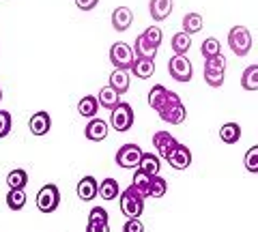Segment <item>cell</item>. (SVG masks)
Instances as JSON below:
<instances>
[{
	"label": "cell",
	"instance_id": "obj_3",
	"mask_svg": "<svg viewBox=\"0 0 258 232\" xmlns=\"http://www.w3.org/2000/svg\"><path fill=\"white\" fill-rule=\"evenodd\" d=\"M110 112H112L110 114V125H112V129L114 131L125 133V131H129L134 127V108L129 106V103L120 101L118 106L112 108Z\"/></svg>",
	"mask_w": 258,
	"mask_h": 232
},
{
	"label": "cell",
	"instance_id": "obj_28",
	"mask_svg": "<svg viewBox=\"0 0 258 232\" xmlns=\"http://www.w3.org/2000/svg\"><path fill=\"white\" fill-rule=\"evenodd\" d=\"M7 185H9V189H24L28 185V172L22 168H15L7 174Z\"/></svg>",
	"mask_w": 258,
	"mask_h": 232
},
{
	"label": "cell",
	"instance_id": "obj_21",
	"mask_svg": "<svg viewBox=\"0 0 258 232\" xmlns=\"http://www.w3.org/2000/svg\"><path fill=\"white\" fill-rule=\"evenodd\" d=\"M108 86H112L118 95H123V93H127L129 91V71H125V69H114L110 73V84Z\"/></svg>",
	"mask_w": 258,
	"mask_h": 232
},
{
	"label": "cell",
	"instance_id": "obj_17",
	"mask_svg": "<svg viewBox=\"0 0 258 232\" xmlns=\"http://www.w3.org/2000/svg\"><path fill=\"white\" fill-rule=\"evenodd\" d=\"M138 170L149 174V177H155V174H159V170H161V159L155 153H144L142 150L140 162H138Z\"/></svg>",
	"mask_w": 258,
	"mask_h": 232
},
{
	"label": "cell",
	"instance_id": "obj_13",
	"mask_svg": "<svg viewBox=\"0 0 258 232\" xmlns=\"http://www.w3.org/2000/svg\"><path fill=\"white\" fill-rule=\"evenodd\" d=\"M176 144H179V140H176L172 133H168V131H157L155 135H153V146H155V150H157V157L166 159V155L170 153Z\"/></svg>",
	"mask_w": 258,
	"mask_h": 232
},
{
	"label": "cell",
	"instance_id": "obj_37",
	"mask_svg": "<svg viewBox=\"0 0 258 232\" xmlns=\"http://www.w3.org/2000/svg\"><path fill=\"white\" fill-rule=\"evenodd\" d=\"M11 114L7 110H0V138H7V135L11 133Z\"/></svg>",
	"mask_w": 258,
	"mask_h": 232
},
{
	"label": "cell",
	"instance_id": "obj_31",
	"mask_svg": "<svg viewBox=\"0 0 258 232\" xmlns=\"http://www.w3.org/2000/svg\"><path fill=\"white\" fill-rule=\"evenodd\" d=\"M241 86L245 91H258V65H249L241 75Z\"/></svg>",
	"mask_w": 258,
	"mask_h": 232
},
{
	"label": "cell",
	"instance_id": "obj_39",
	"mask_svg": "<svg viewBox=\"0 0 258 232\" xmlns=\"http://www.w3.org/2000/svg\"><path fill=\"white\" fill-rule=\"evenodd\" d=\"M123 232H144V223L140 221V217L127 219V221H125V226H123Z\"/></svg>",
	"mask_w": 258,
	"mask_h": 232
},
{
	"label": "cell",
	"instance_id": "obj_15",
	"mask_svg": "<svg viewBox=\"0 0 258 232\" xmlns=\"http://www.w3.org/2000/svg\"><path fill=\"white\" fill-rule=\"evenodd\" d=\"M134 22V13L129 7H116L114 13H112V26H114V30H118V33H125V30L132 26Z\"/></svg>",
	"mask_w": 258,
	"mask_h": 232
},
{
	"label": "cell",
	"instance_id": "obj_30",
	"mask_svg": "<svg viewBox=\"0 0 258 232\" xmlns=\"http://www.w3.org/2000/svg\"><path fill=\"white\" fill-rule=\"evenodd\" d=\"M203 30V15L200 13H187L183 18V33H187L189 37Z\"/></svg>",
	"mask_w": 258,
	"mask_h": 232
},
{
	"label": "cell",
	"instance_id": "obj_33",
	"mask_svg": "<svg viewBox=\"0 0 258 232\" xmlns=\"http://www.w3.org/2000/svg\"><path fill=\"white\" fill-rule=\"evenodd\" d=\"M168 191V181L164 177H159V174H155V177H151V187H149V196L153 198H164Z\"/></svg>",
	"mask_w": 258,
	"mask_h": 232
},
{
	"label": "cell",
	"instance_id": "obj_29",
	"mask_svg": "<svg viewBox=\"0 0 258 232\" xmlns=\"http://www.w3.org/2000/svg\"><path fill=\"white\" fill-rule=\"evenodd\" d=\"M164 123H168V125H181L185 118H187V110H185V106H183V101L179 103V106H174L172 110H168L164 116H159Z\"/></svg>",
	"mask_w": 258,
	"mask_h": 232
},
{
	"label": "cell",
	"instance_id": "obj_5",
	"mask_svg": "<svg viewBox=\"0 0 258 232\" xmlns=\"http://www.w3.org/2000/svg\"><path fill=\"white\" fill-rule=\"evenodd\" d=\"M60 204V189L54 183H47L37 194V209L41 213H54Z\"/></svg>",
	"mask_w": 258,
	"mask_h": 232
},
{
	"label": "cell",
	"instance_id": "obj_7",
	"mask_svg": "<svg viewBox=\"0 0 258 232\" xmlns=\"http://www.w3.org/2000/svg\"><path fill=\"white\" fill-rule=\"evenodd\" d=\"M168 73L172 75V80L176 82H189L194 75V67L187 56H172L170 62H168Z\"/></svg>",
	"mask_w": 258,
	"mask_h": 232
},
{
	"label": "cell",
	"instance_id": "obj_40",
	"mask_svg": "<svg viewBox=\"0 0 258 232\" xmlns=\"http://www.w3.org/2000/svg\"><path fill=\"white\" fill-rule=\"evenodd\" d=\"M99 5V0H76V7L80 11H93Z\"/></svg>",
	"mask_w": 258,
	"mask_h": 232
},
{
	"label": "cell",
	"instance_id": "obj_38",
	"mask_svg": "<svg viewBox=\"0 0 258 232\" xmlns=\"http://www.w3.org/2000/svg\"><path fill=\"white\" fill-rule=\"evenodd\" d=\"M179 103H181V99H179V95H176V93H172V91H168V97H166V103H164V106H161V110L157 112V114H159V116H164V114H166V112H168V110H172L174 106H179Z\"/></svg>",
	"mask_w": 258,
	"mask_h": 232
},
{
	"label": "cell",
	"instance_id": "obj_12",
	"mask_svg": "<svg viewBox=\"0 0 258 232\" xmlns=\"http://www.w3.org/2000/svg\"><path fill=\"white\" fill-rule=\"evenodd\" d=\"M28 129H30L32 135H45V133H50V129H52V116L47 114L45 110L35 112V114L30 116V121H28Z\"/></svg>",
	"mask_w": 258,
	"mask_h": 232
},
{
	"label": "cell",
	"instance_id": "obj_18",
	"mask_svg": "<svg viewBox=\"0 0 258 232\" xmlns=\"http://www.w3.org/2000/svg\"><path fill=\"white\" fill-rule=\"evenodd\" d=\"M129 71L140 78V80H149L153 73H155V60L151 58H134V65L129 67Z\"/></svg>",
	"mask_w": 258,
	"mask_h": 232
},
{
	"label": "cell",
	"instance_id": "obj_4",
	"mask_svg": "<svg viewBox=\"0 0 258 232\" xmlns=\"http://www.w3.org/2000/svg\"><path fill=\"white\" fill-rule=\"evenodd\" d=\"M228 45L241 58L247 56L249 50H252V35H249V30L245 26H232L228 30Z\"/></svg>",
	"mask_w": 258,
	"mask_h": 232
},
{
	"label": "cell",
	"instance_id": "obj_2",
	"mask_svg": "<svg viewBox=\"0 0 258 232\" xmlns=\"http://www.w3.org/2000/svg\"><path fill=\"white\" fill-rule=\"evenodd\" d=\"M226 78V58L220 56H213V58H205V82L211 86V89H220L224 84Z\"/></svg>",
	"mask_w": 258,
	"mask_h": 232
},
{
	"label": "cell",
	"instance_id": "obj_8",
	"mask_svg": "<svg viewBox=\"0 0 258 232\" xmlns=\"http://www.w3.org/2000/svg\"><path fill=\"white\" fill-rule=\"evenodd\" d=\"M140 155H142V148L138 144H123L118 150H116V157L114 162L118 164V168H129V170H134V168H138V162H140Z\"/></svg>",
	"mask_w": 258,
	"mask_h": 232
},
{
	"label": "cell",
	"instance_id": "obj_22",
	"mask_svg": "<svg viewBox=\"0 0 258 232\" xmlns=\"http://www.w3.org/2000/svg\"><path fill=\"white\" fill-rule=\"evenodd\" d=\"M132 50H134L136 58H151V60H155V56H157V47H153L151 43L144 41L142 35L136 37V43H134Z\"/></svg>",
	"mask_w": 258,
	"mask_h": 232
},
{
	"label": "cell",
	"instance_id": "obj_24",
	"mask_svg": "<svg viewBox=\"0 0 258 232\" xmlns=\"http://www.w3.org/2000/svg\"><path fill=\"white\" fill-rule=\"evenodd\" d=\"M220 138L224 144H237L241 140V127L239 123H224L220 129Z\"/></svg>",
	"mask_w": 258,
	"mask_h": 232
},
{
	"label": "cell",
	"instance_id": "obj_19",
	"mask_svg": "<svg viewBox=\"0 0 258 232\" xmlns=\"http://www.w3.org/2000/svg\"><path fill=\"white\" fill-rule=\"evenodd\" d=\"M97 103L106 110H112L120 103V95L112 89V86H103V89L99 91V95H97Z\"/></svg>",
	"mask_w": 258,
	"mask_h": 232
},
{
	"label": "cell",
	"instance_id": "obj_10",
	"mask_svg": "<svg viewBox=\"0 0 258 232\" xmlns=\"http://www.w3.org/2000/svg\"><path fill=\"white\" fill-rule=\"evenodd\" d=\"M86 232H110L108 211L103 209V206H93V209H91V213H88Z\"/></svg>",
	"mask_w": 258,
	"mask_h": 232
},
{
	"label": "cell",
	"instance_id": "obj_41",
	"mask_svg": "<svg viewBox=\"0 0 258 232\" xmlns=\"http://www.w3.org/2000/svg\"><path fill=\"white\" fill-rule=\"evenodd\" d=\"M0 101H3V89H0Z\"/></svg>",
	"mask_w": 258,
	"mask_h": 232
},
{
	"label": "cell",
	"instance_id": "obj_25",
	"mask_svg": "<svg viewBox=\"0 0 258 232\" xmlns=\"http://www.w3.org/2000/svg\"><path fill=\"white\" fill-rule=\"evenodd\" d=\"M166 97H168V89H166V86L155 84V86H153V89L149 91V106L155 110V112H159L161 106L166 103Z\"/></svg>",
	"mask_w": 258,
	"mask_h": 232
},
{
	"label": "cell",
	"instance_id": "obj_35",
	"mask_svg": "<svg viewBox=\"0 0 258 232\" xmlns=\"http://www.w3.org/2000/svg\"><path fill=\"white\" fill-rule=\"evenodd\" d=\"M142 37H144V41H147V43H151L153 47H157V50H159L161 39H164V33H161L159 26H149V28L142 33Z\"/></svg>",
	"mask_w": 258,
	"mask_h": 232
},
{
	"label": "cell",
	"instance_id": "obj_16",
	"mask_svg": "<svg viewBox=\"0 0 258 232\" xmlns=\"http://www.w3.org/2000/svg\"><path fill=\"white\" fill-rule=\"evenodd\" d=\"M172 7H174L172 0H151L149 3V13H151V18L155 22H164L168 15L172 13Z\"/></svg>",
	"mask_w": 258,
	"mask_h": 232
},
{
	"label": "cell",
	"instance_id": "obj_27",
	"mask_svg": "<svg viewBox=\"0 0 258 232\" xmlns=\"http://www.w3.org/2000/svg\"><path fill=\"white\" fill-rule=\"evenodd\" d=\"M172 52H174V56H185L189 52V47H191V37L187 35V33H176L174 37H172Z\"/></svg>",
	"mask_w": 258,
	"mask_h": 232
},
{
	"label": "cell",
	"instance_id": "obj_9",
	"mask_svg": "<svg viewBox=\"0 0 258 232\" xmlns=\"http://www.w3.org/2000/svg\"><path fill=\"white\" fill-rule=\"evenodd\" d=\"M166 162L170 168H174V170H185V168H189V164H191V150L179 142L170 153L166 155Z\"/></svg>",
	"mask_w": 258,
	"mask_h": 232
},
{
	"label": "cell",
	"instance_id": "obj_1",
	"mask_svg": "<svg viewBox=\"0 0 258 232\" xmlns=\"http://www.w3.org/2000/svg\"><path fill=\"white\" fill-rule=\"evenodd\" d=\"M120 196V213L125 215L127 219H136L140 217L142 211H144V198L136 191L134 187H127Z\"/></svg>",
	"mask_w": 258,
	"mask_h": 232
},
{
	"label": "cell",
	"instance_id": "obj_26",
	"mask_svg": "<svg viewBox=\"0 0 258 232\" xmlns=\"http://www.w3.org/2000/svg\"><path fill=\"white\" fill-rule=\"evenodd\" d=\"M129 187H134L142 198H149L151 177H149V174H144L142 170H136V172H134V179H132V185H129Z\"/></svg>",
	"mask_w": 258,
	"mask_h": 232
},
{
	"label": "cell",
	"instance_id": "obj_34",
	"mask_svg": "<svg viewBox=\"0 0 258 232\" xmlns=\"http://www.w3.org/2000/svg\"><path fill=\"white\" fill-rule=\"evenodd\" d=\"M200 52H203L205 58H213V56H220L222 54V45L217 41L215 37H209L203 41V47H200Z\"/></svg>",
	"mask_w": 258,
	"mask_h": 232
},
{
	"label": "cell",
	"instance_id": "obj_20",
	"mask_svg": "<svg viewBox=\"0 0 258 232\" xmlns=\"http://www.w3.org/2000/svg\"><path fill=\"white\" fill-rule=\"evenodd\" d=\"M120 194V187H118V181L116 179H103L99 183V189H97V196L101 200H116Z\"/></svg>",
	"mask_w": 258,
	"mask_h": 232
},
{
	"label": "cell",
	"instance_id": "obj_23",
	"mask_svg": "<svg viewBox=\"0 0 258 232\" xmlns=\"http://www.w3.org/2000/svg\"><path fill=\"white\" fill-rule=\"evenodd\" d=\"M97 110H99V103H97L95 95H86V97H82L78 103V114L84 116V118H95Z\"/></svg>",
	"mask_w": 258,
	"mask_h": 232
},
{
	"label": "cell",
	"instance_id": "obj_36",
	"mask_svg": "<svg viewBox=\"0 0 258 232\" xmlns=\"http://www.w3.org/2000/svg\"><path fill=\"white\" fill-rule=\"evenodd\" d=\"M243 162H245L247 172H252V174L258 172V146H256V144L245 153V159H243Z\"/></svg>",
	"mask_w": 258,
	"mask_h": 232
},
{
	"label": "cell",
	"instance_id": "obj_11",
	"mask_svg": "<svg viewBox=\"0 0 258 232\" xmlns=\"http://www.w3.org/2000/svg\"><path fill=\"white\" fill-rule=\"evenodd\" d=\"M108 131H110L108 123L103 121V118H97L95 116V118H88L84 135H86V140H91V142H101V140L108 138Z\"/></svg>",
	"mask_w": 258,
	"mask_h": 232
},
{
	"label": "cell",
	"instance_id": "obj_14",
	"mask_svg": "<svg viewBox=\"0 0 258 232\" xmlns=\"http://www.w3.org/2000/svg\"><path fill=\"white\" fill-rule=\"evenodd\" d=\"M97 189H99L97 179L91 177V174H86V177H82L78 183V198L82 200V202H91V200L97 198Z\"/></svg>",
	"mask_w": 258,
	"mask_h": 232
},
{
	"label": "cell",
	"instance_id": "obj_6",
	"mask_svg": "<svg viewBox=\"0 0 258 232\" xmlns=\"http://www.w3.org/2000/svg\"><path fill=\"white\" fill-rule=\"evenodd\" d=\"M134 50L129 47L125 41H116L110 47V62L114 65V69H125L129 71V67L134 65Z\"/></svg>",
	"mask_w": 258,
	"mask_h": 232
},
{
	"label": "cell",
	"instance_id": "obj_32",
	"mask_svg": "<svg viewBox=\"0 0 258 232\" xmlns=\"http://www.w3.org/2000/svg\"><path fill=\"white\" fill-rule=\"evenodd\" d=\"M7 206L11 211H22L26 206V191L24 189H9L7 194Z\"/></svg>",
	"mask_w": 258,
	"mask_h": 232
}]
</instances>
